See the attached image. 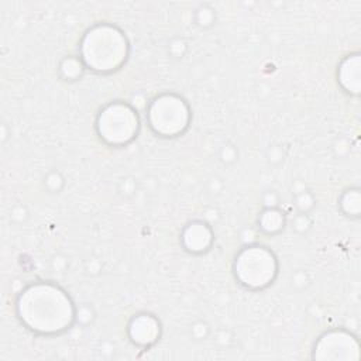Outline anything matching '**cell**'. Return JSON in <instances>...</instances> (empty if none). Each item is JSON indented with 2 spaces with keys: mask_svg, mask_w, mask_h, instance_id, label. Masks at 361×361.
I'll use <instances>...</instances> for the list:
<instances>
[{
  "mask_svg": "<svg viewBox=\"0 0 361 361\" xmlns=\"http://www.w3.org/2000/svg\"><path fill=\"white\" fill-rule=\"evenodd\" d=\"M192 114L186 100L175 93H162L154 97L147 110L149 128L159 137H178L190 123Z\"/></svg>",
  "mask_w": 361,
  "mask_h": 361,
  "instance_id": "obj_5",
  "label": "cell"
},
{
  "mask_svg": "<svg viewBox=\"0 0 361 361\" xmlns=\"http://www.w3.org/2000/svg\"><path fill=\"white\" fill-rule=\"evenodd\" d=\"M128 56V41L113 24L100 23L89 28L80 42V58L86 68L110 73L120 69Z\"/></svg>",
  "mask_w": 361,
  "mask_h": 361,
  "instance_id": "obj_2",
  "label": "cell"
},
{
  "mask_svg": "<svg viewBox=\"0 0 361 361\" xmlns=\"http://www.w3.org/2000/svg\"><path fill=\"white\" fill-rule=\"evenodd\" d=\"M86 65L83 63L80 56H66L61 65L59 71L65 80H76L79 79L85 72Z\"/></svg>",
  "mask_w": 361,
  "mask_h": 361,
  "instance_id": "obj_12",
  "label": "cell"
},
{
  "mask_svg": "<svg viewBox=\"0 0 361 361\" xmlns=\"http://www.w3.org/2000/svg\"><path fill=\"white\" fill-rule=\"evenodd\" d=\"M180 241L183 248L190 254H203L210 250L214 235L212 227L203 220H195L186 224Z\"/></svg>",
  "mask_w": 361,
  "mask_h": 361,
  "instance_id": "obj_8",
  "label": "cell"
},
{
  "mask_svg": "<svg viewBox=\"0 0 361 361\" xmlns=\"http://www.w3.org/2000/svg\"><path fill=\"white\" fill-rule=\"evenodd\" d=\"M93 319V312L90 306H82L79 310H76V320L80 322L82 324L89 323Z\"/></svg>",
  "mask_w": 361,
  "mask_h": 361,
  "instance_id": "obj_16",
  "label": "cell"
},
{
  "mask_svg": "<svg viewBox=\"0 0 361 361\" xmlns=\"http://www.w3.org/2000/svg\"><path fill=\"white\" fill-rule=\"evenodd\" d=\"M340 207L344 214L350 217H358L361 212V196L357 188L347 189L340 197Z\"/></svg>",
  "mask_w": 361,
  "mask_h": 361,
  "instance_id": "obj_11",
  "label": "cell"
},
{
  "mask_svg": "<svg viewBox=\"0 0 361 361\" xmlns=\"http://www.w3.org/2000/svg\"><path fill=\"white\" fill-rule=\"evenodd\" d=\"M99 138L110 147L130 144L140 131L137 110L124 102H111L104 106L96 118Z\"/></svg>",
  "mask_w": 361,
  "mask_h": 361,
  "instance_id": "obj_4",
  "label": "cell"
},
{
  "mask_svg": "<svg viewBox=\"0 0 361 361\" xmlns=\"http://www.w3.org/2000/svg\"><path fill=\"white\" fill-rule=\"evenodd\" d=\"M360 345L357 337L343 329L323 333L313 347L314 360H357Z\"/></svg>",
  "mask_w": 361,
  "mask_h": 361,
  "instance_id": "obj_6",
  "label": "cell"
},
{
  "mask_svg": "<svg viewBox=\"0 0 361 361\" xmlns=\"http://www.w3.org/2000/svg\"><path fill=\"white\" fill-rule=\"evenodd\" d=\"M213 11L210 8H206V7H202L199 11H197V23L200 25H210L212 21H213Z\"/></svg>",
  "mask_w": 361,
  "mask_h": 361,
  "instance_id": "obj_17",
  "label": "cell"
},
{
  "mask_svg": "<svg viewBox=\"0 0 361 361\" xmlns=\"http://www.w3.org/2000/svg\"><path fill=\"white\" fill-rule=\"evenodd\" d=\"M192 329L199 330V333H196V334H195V337H196V338H203V337H206V336H207V333H209V327H207V324H206V323H203V322H199V323L193 324V327H192Z\"/></svg>",
  "mask_w": 361,
  "mask_h": 361,
  "instance_id": "obj_18",
  "label": "cell"
},
{
  "mask_svg": "<svg viewBox=\"0 0 361 361\" xmlns=\"http://www.w3.org/2000/svg\"><path fill=\"white\" fill-rule=\"evenodd\" d=\"M128 337L133 344L148 348L155 344L161 337L159 320L147 312L134 314L128 323Z\"/></svg>",
  "mask_w": 361,
  "mask_h": 361,
  "instance_id": "obj_7",
  "label": "cell"
},
{
  "mask_svg": "<svg viewBox=\"0 0 361 361\" xmlns=\"http://www.w3.org/2000/svg\"><path fill=\"white\" fill-rule=\"evenodd\" d=\"M45 186L51 192H59L63 186V178L58 171H52L45 176Z\"/></svg>",
  "mask_w": 361,
  "mask_h": 361,
  "instance_id": "obj_13",
  "label": "cell"
},
{
  "mask_svg": "<svg viewBox=\"0 0 361 361\" xmlns=\"http://www.w3.org/2000/svg\"><path fill=\"white\" fill-rule=\"evenodd\" d=\"M341 87L350 94L360 93V54L345 56L337 71Z\"/></svg>",
  "mask_w": 361,
  "mask_h": 361,
  "instance_id": "obj_9",
  "label": "cell"
},
{
  "mask_svg": "<svg viewBox=\"0 0 361 361\" xmlns=\"http://www.w3.org/2000/svg\"><path fill=\"white\" fill-rule=\"evenodd\" d=\"M233 272L240 285L251 290H259L275 281L278 275V261L268 247L250 244L241 248L235 255Z\"/></svg>",
  "mask_w": 361,
  "mask_h": 361,
  "instance_id": "obj_3",
  "label": "cell"
},
{
  "mask_svg": "<svg viewBox=\"0 0 361 361\" xmlns=\"http://www.w3.org/2000/svg\"><path fill=\"white\" fill-rule=\"evenodd\" d=\"M310 219L307 217V214L306 213H300V214H298L296 217H295V220H293V228L296 230V231H299V233H305V231H307L309 228H310Z\"/></svg>",
  "mask_w": 361,
  "mask_h": 361,
  "instance_id": "obj_15",
  "label": "cell"
},
{
  "mask_svg": "<svg viewBox=\"0 0 361 361\" xmlns=\"http://www.w3.org/2000/svg\"><path fill=\"white\" fill-rule=\"evenodd\" d=\"M286 217L283 212L276 207H265L258 217V227L265 234H278L283 230Z\"/></svg>",
  "mask_w": 361,
  "mask_h": 361,
  "instance_id": "obj_10",
  "label": "cell"
},
{
  "mask_svg": "<svg viewBox=\"0 0 361 361\" xmlns=\"http://www.w3.org/2000/svg\"><path fill=\"white\" fill-rule=\"evenodd\" d=\"M16 312L28 330L41 336L61 334L76 320V307L66 290L45 281L30 283L20 292Z\"/></svg>",
  "mask_w": 361,
  "mask_h": 361,
  "instance_id": "obj_1",
  "label": "cell"
},
{
  "mask_svg": "<svg viewBox=\"0 0 361 361\" xmlns=\"http://www.w3.org/2000/svg\"><path fill=\"white\" fill-rule=\"evenodd\" d=\"M313 196L309 192H302L296 196V204L302 213H306L313 206Z\"/></svg>",
  "mask_w": 361,
  "mask_h": 361,
  "instance_id": "obj_14",
  "label": "cell"
}]
</instances>
